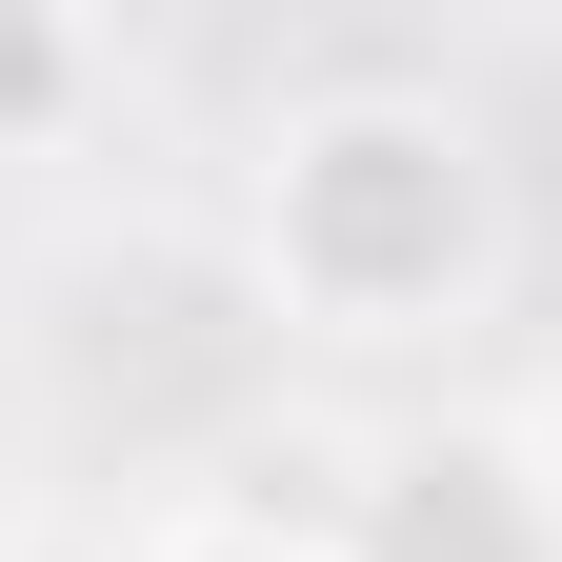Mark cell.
Wrapping results in <instances>:
<instances>
[{
	"label": "cell",
	"instance_id": "obj_1",
	"mask_svg": "<svg viewBox=\"0 0 562 562\" xmlns=\"http://www.w3.org/2000/svg\"><path fill=\"white\" fill-rule=\"evenodd\" d=\"M522 181L442 81H322L261 140V302L302 341H442L503 302Z\"/></svg>",
	"mask_w": 562,
	"mask_h": 562
},
{
	"label": "cell",
	"instance_id": "obj_2",
	"mask_svg": "<svg viewBox=\"0 0 562 562\" xmlns=\"http://www.w3.org/2000/svg\"><path fill=\"white\" fill-rule=\"evenodd\" d=\"M341 562H562V462H522L503 422H442V442H382L362 542Z\"/></svg>",
	"mask_w": 562,
	"mask_h": 562
},
{
	"label": "cell",
	"instance_id": "obj_3",
	"mask_svg": "<svg viewBox=\"0 0 562 562\" xmlns=\"http://www.w3.org/2000/svg\"><path fill=\"white\" fill-rule=\"evenodd\" d=\"M140 562H302V542H261V522H181V542H140Z\"/></svg>",
	"mask_w": 562,
	"mask_h": 562
}]
</instances>
